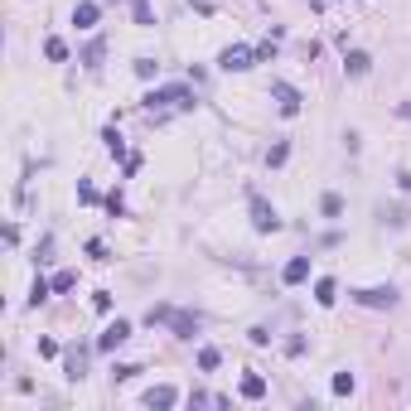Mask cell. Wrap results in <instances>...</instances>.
Returning a JSON list of instances; mask_svg holds the SVG:
<instances>
[{
    "mask_svg": "<svg viewBox=\"0 0 411 411\" xmlns=\"http://www.w3.org/2000/svg\"><path fill=\"white\" fill-rule=\"evenodd\" d=\"M145 319H150V324H170L179 339H194V334H199V314H184V309H170V305H155Z\"/></svg>",
    "mask_w": 411,
    "mask_h": 411,
    "instance_id": "1",
    "label": "cell"
},
{
    "mask_svg": "<svg viewBox=\"0 0 411 411\" xmlns=\"http://www.w3.org/2000/svg\"><path fill=\"white\" fill-rule=\"evenodd\" d=\"M257 63V49H247V44H227L223 54H218V68L223 73H247Z\"/></svg>",
    "mask_w": 411,
    "mask_h": 411,
    "instance_id": "2",
    "label": "cell"
},
{
    "mask_svg": "<svg viewBox=\"0 0 411 411\" xmlns=\"http://www.w3.org/2000/svg\"><path fill=\"white\" fill-rule=\"evenodd\" d=\"M247 204H252V227H257V232H276V227H281V218H276V208L266 204L261 194H247Z\"/></svg>",
    "mask_w": 411,
    "mask_h": 411,
    "instance_id": "3",
    "label": "cell"
},
{
    "mask_svg": "<svg viewBox=\"0 0 411 411\" xmlns=\"http://www.w3.org/2000/svg\"><path fill=\"white\" fill-rule=\"evenodd\" d=\"M353 300L368 305V309H392L397 305V291L392 286H368V291H353Z\"/></svg>",
    "mask_w": 411,
    "mask_h": 411,
    "instance_id": "4",
    "label": "cell"
},
{
    "mask_svg": "<svg viewBox=\"0 0 411 411\" xmlns=\"http://www.w3.org/2000/svg\"><path fill=\"white\" fill-rule=\"evenodd\" d=\"M145 106L155 111V106H194V92L189 88H160V92H150Z\"/></svg>",
    "mask_w": 411,
    "mask_h": 411,
    "instance_id": "5",
    "label": "cell"
},
{
    "mask_svg": "<svg viewBox=\"0 0 411 411\" xmlns=\"http://www.w3.org/2000/svg\"><path fill=\"white\" fill-rule=\"evenodd\" d=\"M126 339H131V324H126V319H116V324H106V329H102L97 348H102V353H111V348H121Z\"/></svg>",
    "mask_w": 411,
    "mask_h": 411,
    "instance_id": "6",
    "label": "cell"
},
{
    "mask_svg": "<svg viewBox=\"0 0 411 411\" xmlns=\"http://www.w3.org/2000/svg\"><path fill=\"white\" fill-rule=\"evenodd\" d=\"M271 97L281 102V111H286V116H296V111H300V92H296L291 83H281V78L271 83Z\"/></svg>",
    "mask_w": 411,
    "mask_h": 411,
    "instance_id": "7",
    "label": "cell"
},
{
    "mask_svg": "<svg viewBox=\"0 0 411 411\" xmlns=\"http://www.w3.org/2000/svg\"><path fill=\"white\" fill-rule=\"evenodd\" d=\"M83 373H88V353H83V348H68V353H63V378L78 382Z\"/></svg>",
    "mask_w": 411,
    "mask_h": 411,
    "instance_id": "8",
    "label": "cell"
},
{
    "mask_svg": "<svg viewBox=\"0 0 411 411\" xmlns=\"http://www.w3.org/2000/svg\"><path fill=\"white\" fill-rule=\"evenodd\" d=\"M97 15H102V10H97L92 0H78V5H73V24H78V29H92Z\"/></svg>",
    "mask_w": 411,
    "mask_h": 411,
    "instance_id": "9",
    "label": "cell"
},
{
    "mask_svg": "<svg viewBox=\"0 0 411 411\" xmlns=\"http://www.w3.org/2000/svg\"><path fill=\"white\" fill-rule=\"evenodd\" d=\"M368 68H373V58H368L363 49H348V54H344V73H353V78H363Z\"/></svg>",
    "mask_w": 411,
    "mask_h": 411,
    "instance_id": "10",
    "label": "cell"
},
{
    "mask_svg": "<svg viewBox=\"0 0 411 411\" xmlns=\"http://www.w3.org/2000/svg\"><path fill=\"white\" fill-rule=\"evenodd\" d=\"M305 276H309V257H296V261H286V271H281V281H286V286H300Z\"/></svg>",
    "mask_w": 411,
    "mask_h": 411,
    "instance_id": "11",
    "label": "cell"
},
{
    "mask_svg": "<svg viewBox=\"0 0 411 411\" xmlns=\"http://www.w3.org/2000/svg\"><path fill=\"white\" fill-rule=\"evenodd\" d=\"M175 402H179V392H175V387H150V392H145V407H175Z\"/></svg>",
    "mask_w": 411,
    "mask_h": 411,
    "instance_id": "12",
    "label": "cell"
},
{
    "mask_svg": "<svg viewBox=\"0 0 411 411\" xmlns=\"http://www.w3.org/2000/svg\"><path fill=\"white\" fill-rule=\"evenodd\" d=\"M242 397H247V402H261V397H266V378L247 373V378H242Z\"/></svg>",
    "mask_w": 411,
    "mask_h": 411,
    "instance_id": "13",
    "label": "cell"
},
{
    "mask_svg": "<svg viewBox=\"0 0 411 411\" xmlns=\"http://www.w3.org/2000/svg\"><path fill=\"white\" fill-rule=\"evenodd\" d=\"M314 300H319V305H334V300H339V286H334L329 276H319V281H314Z\"/></svg>",
    "mask_w": 411,
    "mask_h": 411,
    "instance_id": "14",
    "label": "cell"
},
{
    "mask_svg": "<svg viewBox=\"0 0 411 411\" xmlns=\"http://www.w3.org/2000/svg\"><path fill=\"white\" fill-rule=\"evenodd\" d=\"M54 296V281H44V276H34V286H29V305H44Z\"/></svg>",
    "mask_w": 411,
    "mask_h": 411,
    "instance_id": "15",
    "label": "cell"
},
{
    "mask_svg": "<svg viewBox=\"0 0 411 411\" xmlns=\"http://www.w3.org/2000/svg\"><path fill=\"white\" fill-rule=\"evenodd\" d=\"M218 363H223V353H218V348H199V368H204V373H213Z\"/></svg>",
    "mask_w": 411,
    "mask_h": 411,
    "instance_id": "16",
    "label": "cell"
},
{
    "mask_svg": "<svg viewBox=\"0 0 411 411\" xmlns=\"http://www.w3.org/2000/svg\"><path fill=\"white\" fill-rule=\"evenodd\" d=\"M44 54H49L54 63H63V58H68V44H63V39H49V44H44Z\"/></svg>",
    "mask_w": 411,
    "mask_h": 411,
    "instance_id": "17",
    "label": "cell"
},
{
    "mask_svg": "<svg viewBox=\"0 0 411 411\" xmlns=\"http://www.w3.org/2000/svg\"><path fill=\"white\" fill-rule=\"evenodd\" d=\"M136 373H140V368H136V363H116V368H111V382H131V378H136Z\"/></svg>",
    "mask_w": 411,
    "mask_h": 411,
    "instance_id": "18",
    "label": "cell"
},
{
    "mask_svg": "<svg viewBox=\"0 0 411 411\" xmlns=\"http://www.w3.org/2000/svg\"><path fill=\"white\" fill-rule=\"evenodd\" d=\"M102 140H106V150H111L116 160H126V145H121V136H116V131H102Z\"/></svg>",
    "mask_w": 411,
    "mask_h": 411,
    "instance_id": "19",
    "label": "cell"
},
{
    "mask_svg": "<svg viewBox=\"0 0 411 411\" xmlns=\"http://www.w3.org/2000/svg\"><path fill=\"white\" fill-rule=\"evenodd\" d=\"M324 218H339V213H344V199H339V194H324Z\"/></svg>",
    "mask_w": 411,
    "mask_h": 411,
    "instance_id": "20",
    "label": "cell"
},
{
    "mask_svg": "<svg viewBox=\"0 0 411 411\" xmlns=\"http://www.w3.org/2000/svg\"><path fill=\"white\" fill-rule=\"evenodd\" d=\"M131 10H136V24H155V15H150L145 0H131Z\"/></svg>",
    "mask_w": 411,
    "mask_h": 411,
    "instance_id": "21",
    "label": "cell"
},
{
    "mask_svg": "<svg viewBox=\"0 0 411 411\" xmlns=\"http://www.w3.org/2000/svg\"><path fill=\"white\" fill-rule=\"evenodd\" d=\"M286 155H291V145H271V155H266V165L276 170V165H286Z\"/></svg>",
    "mask_w": 411,
    "mask_h": 411,
    "instance_id": "22",
    "label": "cell"
},
{
    "mask_svg": "<svg viewBox=\"0 0 411 411\" xmlns=\"http://www.w3.org/2000/svg\"><path fill=\"white\" fill-rule=\"evenodd\" d=\"M334 392L348 397V392H353V373H339V378H334Z\"/></svg>",
    "mask_w": 411,
    "mask_h": 411,
    "instance_id": "23",
    "label": "cell"
},
{
    "mask_svg": "<svg viewBox=\"0 0 411 411\" xmlns=\"http://www.w3.org/2000/svg\"><path fill=\"white\" fill-rule=\"evenodd\" d=\"M136 78H155V58H136Z\"/></svg>",
    "mask_w": 411,
    "mask_h": 411,
    "instance_id": "24",
    "label": "cell"
},
{
    "mask_svg": "<svg viewBox=\"0 0 411 411\" xmlns=\"http://www.w3.org/2000/svg\"><path fill=\"white\" fill-rule=\"evenodd\" d=\"M73 281H78L73 271H58V276H54V291H73Z\"/></svg>",
    "mask_w": 411,
    "mask_h": 411,
    "instance_id": "25",
    "label": "cell"
},
{
    "mask_svg": "<svg viewBox=\"0 0 411 411\" xmlns=\"http://www.w3.org/2000/svg\"><path fill=\"white\" fill-rule=\"evenodd\" d=\"M106 213H111V218H121V213H126V204H121V194H106Z\"/></svg>",
    "mask_w": 411,
    "mask_h": 411,
    "instance_id": "26",
    "label": "cell"
},
{
    "mask_svg": "<svg viewBox=\"0 0 411 411\" xmlns=\"http://www.w3.org/2000/svg\"><path fill=\"white\" fill-rule=\"evenodd\" d=\"M397 184H402V189H407V194H411V175H397Z\"/></svg>",
    "mask_w": 411,
    "mask_h": 411,
    "instance_id": "27",
    "label": "cell"
},
{
    "mask_svg": "<svg viewBox=\"0 0 411 411\" xmlns=\"http://www.w3.org/2000/svg\"><path fill=\"white\" fill-rule=\"evenodd\" d=\"M397 111H402V116H407V121H411V102H402V106H397Z\"/></svg>",
    "mask_w": 411,
    "mask_h": 411,
    "instance_id": "28",
    "label": "cell"
},
{
    "mask_svg": "<svg viewBox=\"0 0 411 411\" xmlns=\"http://www.w3.org/2000/svg\"><path fill=\"white\" fill-rule=\"evenodd\" d=\"M309 5H314V10H319V5H324V0H309Z\"/></svg>",
    "mask_w": 411,
    "mask_h": 411,
    "instance_id": "29",
    "label": "cell"
}]
</instances>
